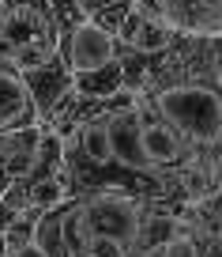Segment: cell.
Segmentation results:
<instances>
[{
    "label": "cell",
    "instance_id": "1",
    "mask_svg": "<svg viewBox=\"0 0 222 257\" xmlns=\"http://www.w3.org/2000/svg\"><path fill=\"white\" fill-rule=\"evenodd\" d=\"M151 106L181 133V140L222 167V83L211 80H174L143 91Z\"/></svg>",
    "mask_w": 222,
    "mask_h": 257
},
{
    "label": "cell",
    "instance_id": "2",
    "mask_svg": "<svg viewBox=\"0 0 222 257\" xmlns=\"http://www.w3.org/2000/svg\"><path fill=\"white\" fill-rule=\"evenodd\" d=\"M64 64L76 76V91L87 98H113L124 91V68H120V42L117 34H110L106 27L83 23L68 27L60 34V49Z\"/></svg>",
    "mask_w": 222,
    "mask_h": 257
},
{
    "label": "cell",
    "instance_id": "3",
    "mask_svg": "<svg viewBox=\"0 0 222 257\" xmlns=\"http://www.w3.org/2000/svg\"><path fill=\"white\" fill-rule=\"evenodd\" d=\"M60 49V27H56L49 0H8L0 19V61L23 68H38Z\"/></svg>",
    "mask_w": 222,
    "mask_h": 257
},
{
    "label": "cell",
    "instance_id": "4",
    "mask_svg": "<svg viewBox=\"0 0 222 257\" xmlns=\"http://www.w3.org/2000/svg\"><path fill=\"white\" fill-rule=\"evenodd\" d=\"M76 197H80V208H83L90 234H110V238H120L140 249L143 219L151 212V201H143V197H136L128 189H113V185L76 193Z\"/></svg>",
    "mask_w": 222,
    "mask_h": 257
},
{
    "label": "cell",
    "instance_id": "5",
    "mask_svg": "<svg viewBox=\"0 0 222 257\" xmlns=\"http://www.w3.org/2000/svg\"><path fill=\"white\" fill-rule=\"evenodd\" d=\"M136 113H140L143 155H147L151 170H162V174H181V170L196 159V152H192V148L181 140V133H177V128L170 125L158 110H154L151 98L143 95V91H136Z\"/></svg>",
    "mask_w": 222,
    "mask_h": 257
},
{
    "label": "cell",
    "instance_id": "6",
    "mask_svg": "<svg viewBox=\"0 0 222 257\" xmlns=\"http://www.w3.org/2000/svg\"><path fill=\"white\" fill-rule=\"evenodd\" d=\"M23 80H26V87H30V95H34L42 125H53V117L76 98V76H72V68L64 64L60 53L49 57L38 68H23Z\"/></svg>",
    "mask_w": 222,
    "mask_h": 257
},
{
    "label": "cell",
    "instance_id": "7",
    "mask_svg": "<svg viewBox=\"0 0 222 257\" xmlns=\"http://www.w3.org/2000/svg\"><path fill=\"white\" fill-rule=\"evenodd\" d=\"M177 34H222V0H136Z\"/></svg>",
    "mask_w": 222,
    "mask_h": 257
},
{
    "label": "cell",
    "instance_id": "8",
    "mask_svg": "<svg viewBox=\"0 0 222 257\" xmlns=\"http://www.w3.org/2000/svg\"><path fill=\"white\" fill-rule=\"evenodd\" d=\"M110 125V148H113V167L124 174H143L151 170L147 155H143V137H140V113H136V95H128L124 102H117L106 113Z\"/></svg>",
    "mask_w": 222,
    "mask_h": 257
},
{
    "label": "cell",
    "instance_id": "9",
    "mask_svg": "<svg viewBox=\"0 0 222 257\" xmlns=\"http://www.w3.org/2000/svg\"><path fill=\"white\" fill-rule=\"evenodd\" d=\"M26 125H42L34 95H30V87H26L23 72L16 64L0 61V133L26 128Z\"/></svg>",
    "mask_w": 222,
    "mask_h": 257
},
{
    "label": "cell",
    "instance_id": "10",
    "mask_svg": "<svg viewBox=\"0 0 222 257\" xmlns=\"http://www.w3.org/2000/svg\"><path fill=\"white\" fill-rule=\"evenodd\" d=\"M117 42H120L124 49H132V53L158 57V53H166V49L177 42V31H170L162 19H154L151 12H143L140 4H136V8L124 16V23H120Z\"/></svg>",
    "mask_w": 222,
    "mask_h": 257
},
{
    "label": "cell",
    "instance_id": "11",
    "mask_svg": "<svg viewBox=\"0 0 222 257\" xmlns=\"http://www.w3.org/2000/svg\"><path fill=\"white\" fill-rule=\"evenodd\" d=\"M38 144H42V125L4 133V144H0V193L26 178V170L34 167V155H38Z\"/></svg>",
    "mask_w": 222,
    "mask_h": 257
},
{
    "label": "cell",
    "instance_id": "12",
    "mask_svg": "<svg viewBox=\"0 0 222 257\" xmlns=\"http://www.w3.org/2000/svg\"><path fill=\"white\" fill-rule=\"evenodd\" d=\"M83 4V16L90 19V23L106 27L110 34L120 31V23H124V16L136 8V0H80Z\"/></svg>",
    "mask_w": 222,
    "mask_h": 257
},
{
    "label": "cell",
    "instance_id": "13",
    "mask_svg": "<svg viewBox=\"0 0 222 257\" xmlns=\"http://www.w3.org/2000/svg\"><path fill=\"white\" fill-rule=\"evenodd\" d=\"M83 257H136V246H128L120 238H110V234H90Z\"/></svg>",
    "mask_w": 222,
    "mask_h": 257
},
{
    "label": "cell",
    "instance_id": "14",
    "mask_svg": "<svg viewBox=\"0 0 222 257\" xmlns=\"http://www.w3.org/2000/svg\"><path fill=\"white\" fill-rule=\"evenodd\" d=\"M207 257H222V231L211 234V246H207Z\"/></svg>",
    "mask_w": 222,
    "mask_h": 257
},
{
    "label": "cell",
    "instance_id": "15",
    "mask_svg": "<svg viewBox=\"0 0 222 257\" xmlns=\"http://www.w3.org/2000/svg\"><path fill=\"white\" fill-rule=\"evenodd\" d=\"M136 257H166L158 246H147V249H136Z\"/></svg>",
    "mask_w": 222,
    "mask_h": 257
},
{
    "label": "cell",
    "instance_id": "16",
    "mask_svg": "<svg viewBox=\"0 0 222 257\" xmlns=\"http://www.w3.org/2000/svg\"><path fill=\"white\" fill-rule=\"evenodd\" d=\"M4 8H8V0H0V19H4Z\"/></svg>",
    "mask_w": 222,
    "mask_h": 257
},
{
    "label": "cell",
    "instance_id": "17",
    "mask_svg": "<svg viewBox=\"0 0 222 257\" xmlns=\"http://www.w3.org/2000/svg\"><path fill=\"white\" fill-rule=\"evenodd\" d=\"M0 144H4V133H0Z\"/></svg>",
    "mask_w": 222,
    "mask_h": 257
}]
</instances>
